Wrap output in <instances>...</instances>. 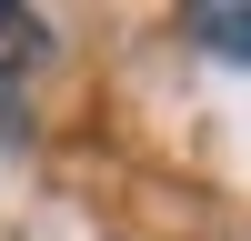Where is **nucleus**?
Here are the masks:
<instances>
[{
	"label": "nucleus",
	"instance_id": "nucleus-1",
	"mask_svg": "<svg viewBox=\"0 0 251 241\" xmlns=\"http://www.w3.org/2000/svg\"><path fill=\"white\" fill-rule=\"evenodd\" d=\"M181 30H191L201 50H221V60H251V10H231V0H191Z\"/></svg>",
	"mask_w": 251,
	"mask_h": 241
},
{
	"label": "nucleus",
	"instance_id": "nucleus-2",
	"mask_svg": "<svg viewBox=\"0 0 251 241\" xmlns=\"http://www.w3.org/2000/svg\"><path fill=\"white\" fill-rule=\"evenodd\" d=\"M40 60V10H20V0H0V80H20Z\"/></svg>",
	"mask_w": 251,
	"mask_h": 241
}]
</instances>
